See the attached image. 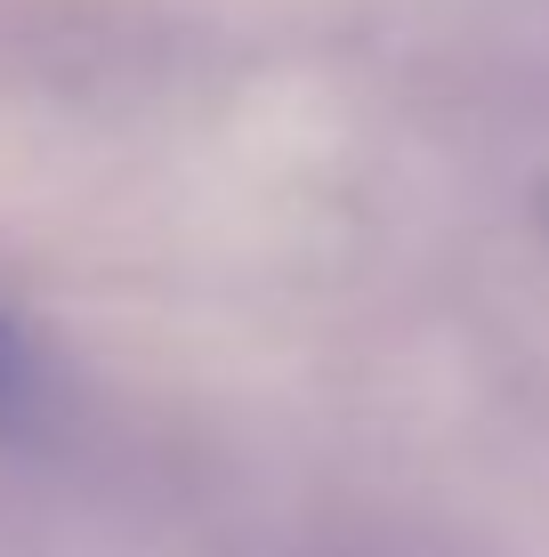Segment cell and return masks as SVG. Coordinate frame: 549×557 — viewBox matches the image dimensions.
<instances>
[{
	"label": "cell",
	"instance_id": "1",
	"mask_svg": "<svg viewBox=\"0 0 549 557\" xmlns=\"http://www.w3.org/2000/svg\"><path fill=\"white\" fill-rule=\"evenodd\" d=\"M25 388H33V339L16 315H0V405H16Z\"/></svg>",
	"mask_w": 549,
	"mask_h": 557
}]
</instances>
